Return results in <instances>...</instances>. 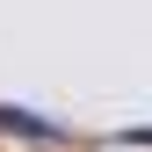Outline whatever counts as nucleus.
Wrapping results in <instances>:
<instances>
[{"label":"nucleus","mask_w":152,"mask_h":152,"mask_svg":"<svg viewBox=\"0 0 152 152\" xmlns=\"http://www.w3.org/2000/svg\"><path fill=\"white\" fill-rule=\"evenodd\" d=\"M0 130H22V138H44V145H58V138H65L58 123H44V116H29V109H0Z\"/></svg>","instance_id":"obj_1"}]
</instances>
